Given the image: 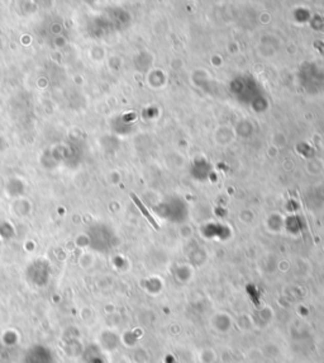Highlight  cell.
Returning a JSON list of instances; mask_svg holds the SVG:
<instances>
[{"label":"cell","mask_w":324,"mask_h":363,"mask_svg":"<svg viewBox=\"0 0 324 363\" xmlns=\"http://www.w3.org/2000/svg\"><path fill=\"white\" fill-rule=\"evenodd\" d=\"M131 197H132V200L134 201V203L137 204V207H138V208L141 209V212L143 214V216H145L146 219L148 220V222H150V224L152 225V226L155 227L156 230H158V228H160V226H158V224H157V222L155 221V219H153V217L151 216V215H150V212H148V209L146 208L145 206H143V203L141 202V200H139V198L137 197V196L134 195V193H131Z\"/></svg>","instance_id":"obj_1"}]
</instances>
